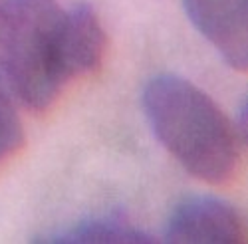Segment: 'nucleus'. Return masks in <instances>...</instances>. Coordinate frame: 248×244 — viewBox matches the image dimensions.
<instances>
[{
	"instance_id": "f257e3e1",
	"label": "nucleus",
	"mask_w": 248,
	"mask_h": 244,
	"mask_svg": "<svg viewBox=\"0 0 248 244\" xmlns=\"http://www.w3.org/2000/svg\"><path fill=\"white\" fill-rule=\"evenodd\" d=\"M149 125L185 171L209 185H226L240 165L236 127L217 101L189 79L163 74L143 90Z\"/></svg>"
},
{
	"instance_id": "f03ea898",
	"label": "nucleus",
	"mask_w": 248,
	"mask_h": 244,
	"mask_svg": "<svg viewBox=\"0 0 248 244\" xmlns=\"http://www.w3.org/2000/svg\"><path fill=\"white\" fill-rule=\"evenodd\" d=\"M64 14L56 0H2L0 70L14 95L38 113L68 81L62 66Z\"/></svg>"
},
{
	"instance_id": "7ed1b4c3",
	"label": "nucleus",
	"mask_w": 248,
	"mask_h": 244,
	"mask_svg": "<svg viewBox=\"0 0 248 244\" xmlns=\"http://www.w3.org/2000/svg\"><path fill=\"white\" fill-rule=\"evenodd\" d=\"M246 229L240 213L217 197H189L169 216L167 240L187 244H240Z\"/></svg>"
},
{
	"instance_id": "20e7f679",
	"label": "nucleus",
	"mask_w": 248,
	"mask_h": 244,
	"mask_svg": "<svg viewBox=\"0 0 248 244\" xmlns=\"http://www.w3.org/2000/svg\"><path fill=\"white\" fill-rule=\"evenodd\" d=\"M195 28L231 68H248V0H183Z\"/></svg>"
},
{
	"instance_id": "39448f33",
	"label": "nucleus",
	"mask_w": 248,
	"mask_h": 244,
	"mask_svg": "<svg viewBox=\"0 0 248 244\" xmlns=\"http://www.w3.org/2000/svg\"><path fill=\"white\" fill-rule=\"evenodd\" d=\"M106 32L92 6L78 4L64 14L62 66L68 79L95 74L103 64Z\"/></svg>"
},
{
	"instance_id": "423d86ee",
	"label": "nucleus",
	"mask_w": 248,
	"mask_h": 244,
	"mask_svg": "<svg viewBox=\"0 0 248 244\" xmlns=\"http://www.w3.org/2000/svg\"><path fill=\"white\" fill-rule=\"evenodd\" d=\"M46 242L62 244H119V242H153L147 234H143L131 227L121 216H101L79 222L74 229L56 234Z\"/></svg>"
},
{
	"instance_id": "0eeeda50",
	"label": "nucleus",
	"mask_w": 248,
	"mask_h": 244,
	"mask_svg": "<svg viewBox=\"0 0 248 244\" xmlns=\"http://www.w3.org/2000/svg\"><path fill=\"white\" fill-rule=\"evenodd\" d=\"M24 143L26 137L22 121H20L14 104L8 97V92L0 84V165L12 159L24 147Z\"/></svg>"
},
{
	"instance_id": "6e6552de",
	"label": "nucleus",
	"mask_w": 248,
	"mask_h": 244,
	"mask_svg": "<svg viewBox=\"0 0 248 244\" xmlns=\"http://www.w3.org/2000/svg\"><path fill=\"white\" fill-rule=\"evenodd\" d=\"M0 12H2V0H0Z\"/></svg>"
}]
</instances>
